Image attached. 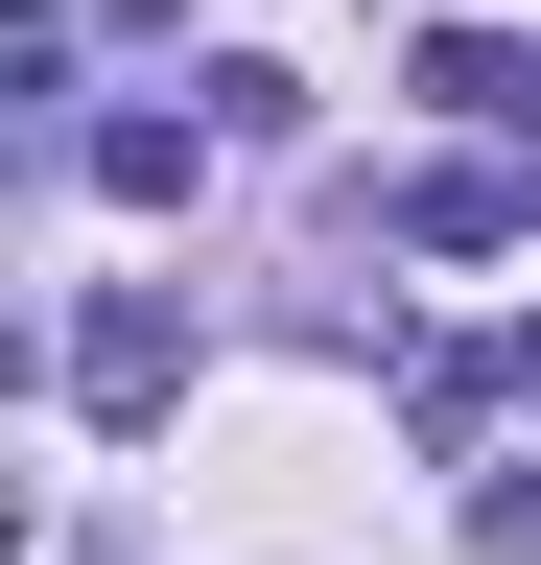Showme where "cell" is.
Wrapping results in <instances>:
<instances>
[{
  "label": "cell",
  "instance_id": "6da1fadb",
  "mask_svg": "<svg viewBox=\"0 0 541 565\" xmlns=\"http://www.w3.org/2000/svg\"><path fill=\"white\" fill-rule=\"evenodd\" d=\"M165 377H188V307H165V282L72 307V401H95V424H165Z\"/></svg>",
  "mask_w": 541,
  "mask_h": 565
}]
</instances>
